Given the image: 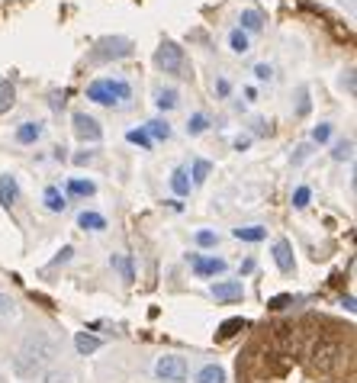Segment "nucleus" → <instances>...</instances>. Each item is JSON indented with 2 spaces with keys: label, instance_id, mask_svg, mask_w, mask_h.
<instances>
[{
  "label": "nucleus",
  "instance_id": "13",
  "mask_svg": "<svg viewBox=\"0 0 357 383\" xmlns=\"http://www.w3.org/2000/svg\"><path fill=\"white\" fill-rule=\"evenodd\" d=\"M171 187H174L177 197H187V193H190V171L177 168L174 174H171Z\"/></svg>",
  "mask_w": 357,
  "mask_h": 383
},
{
  "label": "nucleus",
  "instance_id": "35",
  "mask_svg": "<svg viewBox=\"0 0 357 383\" xmlns=\"http://www.w3.org/2000/svg\"><path fill=\"white\" fill-rule=\"evenodd\" d=\"M197 245L200 248H213L216 245V235H213V232H197Z\"/></svg>",
  "mask_w": 357,
  "mask_h": 383
},
{
  "label": "nucleus",
  "instance_id": "19",
  "mask_svg": "<svg viewBox=\"0 0 357 383\" xmlns=\"http://www.w3.org/2000/svg\"><path fill=\"white\" fill-rule=\"evenodd\" d=\"M228 46H232V52H235V55H245L251 48L248 32H245V30H232V36H228Z\"/></svg>",
  "mask_w": 357,
  "mask_h": 383
},
{
  "label": "nucleus",
  "instance_id": "26",
  "mask_svg": "<svg viewBox=\"0 0 357 383\" xmlns=\"http://www.w3.org/2000/svg\"><path fill=\"white\" fill-rule=\"evenodd\" d=\"M155 103H158L161 110H174L177 107V91H171V87H167V91H158V100H155Z\"/></svg>",
  "mask_w": 357,
  "mask_h": 383
},
{
  "label": "nucleus",
  "instance_id": "37",
  "mask_svg": "<svg viewBox=\"0 0 357 383\" xmlns=\"http://www.w3.org/2000/svg\"><path fill=\"white\" fill-rule=\"evenodd\" d=\"M309 155H312V145H299V148H297V158H293V161L299 164V161H306Z\"/></svg>",
  "mask_w": 357,
  "mask_h": 383
},
{
  "label": "nucleus",
  "instance_id": "3",
  "mask_svg": "<svg viewBox=\"0 0 357 383\" xmlns=\"http://www.w3.org/2000/svg\"><path fill=\"white\" fill-rule=\"evenodd\" d=\"M87 97L97 100V103L113 107V103L129 100V84H126V81H93V84L87 87Z\"/></svg>",
  "mask_w": 357,
  "mask_h": 383
},
{
  "label": "nucleus",
  "instance_id": "7",
  "mask_svg": "<svg viewBox=\"0 0 357 383\" xmlns=\"http://www.w3.org/2000/svg\"><path fill=\"white\" fill-rule=\"evenodd\" d=\"M242 293H245L242 280H226V284L213 287V297L219 299V303H235V299H242Z\"/></svg>",
  "mask_w": 357,
  "mask_h": 383
},
{
  "label": "nucleus",
  "instance_id": "40",
  "mask_svg": "<svg viewBox=\"0 0 357 383\" xmlns=\"http://www.w3.org/2000/svg\"><path fill=\"white\" fill-rule=\"evenodd\" d=\"M0 383H4V380H0Z\"/></svg>",
  "mask_w": 357,
  "mask_h": 383
},
{
  "label": "nucleus",
  "instance_id": "36",
  "mask_svg": "<svg viewBox=\"0 0 357 383\" xmlns=\"http://www.w3.org/2000/svg\"><path fill=\"white\" fill-rule=\"evenodd\" d=\"M290 303H293V297H287V293H283V297H274V299H271L267 306H271V309H283V306H290Z\"/></svg>",
  "mask_w": 357,
  "mask_h": 383
},
{
  "label": "nucleus",
  "instance_id": "20",
  "mask_svg": "<svg viewBox=\"0 0 357 383\" xmlns=\"http://www.w3.org/2000/svg\"><path fill=\"white\" fill-rule=\"evenodd\" d=\"M264 226H242V229H235V238H242V242H264Z\"/></svg>",
  "mask_w": 357,
  "mask_h": 383
},
{
  "label": "nucleus",
  "instance_id": "30",
  "mask_svg": "<svg viewBox=\"0 0 357 383\" xmlns=\"http://www.w3.org/2000/svg\"><path fill=\"white\" fill-rule=\"evenodd\" d=\"M113 268H119V274H122V280H132V264L126 258H119V254H113Z\"/></svg>",
  "mask_w": 357,
  "mask_h": 383
},
{
  "label": "nucleus",
  "instance_id": "5",
  "mask_svg": "<svg viewBox=\"0 0 357 383\" xmlns=\"http://www.w3.org/2000/svg\"><path fill=\"white\" fill-rule=\"evenodd\" d=\"M155 62H158V68L177 74V71L183 68V48L177 46V42H161V48L155 52Z\"/></svg>",
  "mask_w": 357,
  "mask_h": 383
},
{
  "label": "nucleus",
  "instance_id": "23",
  "mask_svg": "<svg viewBox=\"0 0 357 383\" xmlns=\"http://www.w3.org/2000/svg\"><path fill=\"white\" fill-rule=\"evenodd\" d=\"M351 155H354V142H351V138L335 142V148H332V158L335 161H351Z\"/></svg>",
  "mask_w": 357,
  "mask_h": 383
},
{
  "label": "nucleus",
  "instance_id": "10",
  "mask_svg": "<svg viewBox=\"0 0 357 383\" xmlns=\"http://www.w3.org/2000/svg\"><path fill=\"white\" fill-rule=\"evenodd\" d=\"M193 271L203 274V277L222 274V271H226V261H222V258H197V261H193Z\"/></svg>",
  "mask_w": 357,
  "mask_h": 383
},
{
  "label": "nucleus",
  "instance_id": "25",
  "mask_svg": "<svg viewBox=\"0 0 357 383\" xmlns=\"http://www.w3.org/2000/svg\"><path fill=\"white\" fill-rule=\"evenodd\" d=\"M68 190L77 193V197H93V193H97V187H93L91 181H71Z\"/></svg>",
  "mask_w": 357,
  "mask_h": 383
},
{
  "label": "nucleus",
  "instance_id": "38",
  "mask_svg": "<svg viewBox=\"0 0 357 383\" xmlns=\"http://www.w3.org/2000/svg\"><path fill=\"white\" fill-rule=\"evenodd\" d=\"M248 142H251L248 136H238V138H235V148H238V152H242V148H248Z\"/></svg>",
  "mask_w": 357,
  "mask_h": 383
},
{
  "label": "nucleus",
  "instance_id": "2",
  "mask_svg": "<svg viewBox=\"0 0 357 383\" xmlns=\"http://www.w3.org/2000/svg\"><path fill=\"white\" fill-rule=\"evenodd\" d=\"M20 358L30 361L32 368L42 370V364H48V361L55 358V338L48 335V332H36V335H30L23 342V351H20Z\"/></svg>",
  "mask_w": 357,
  "mask_h": 383
},
{
  "label": "nucleus",
  "instance_id": "11",
  "mask_svg": "<svg viewBox=\"0 0 357 383\" xmlns=\"http://www.w3.org/2000/svg\"><path fill=\"white\" fill-rule=\"evenodd\" d=\"M39 138H42V123H23L16 129V142H20V145H32Z\"/></svg>",
  "mask_w": 357,
  "mask_h": 383
},
{
  "label": "nucleus",
  "instance_id": "9",
  "mask_svg": "<svg viewBox=\"0 0 357 383\" xmlns=\"http://www.w3.org/2000/svg\"><path fill=\"white\" fill-rule=\"evenodd\" d=\"M274 261H277V268H280L283 274L293 271V248H290V242H277L274 245Z\"/></svg>",
  "mask_w": 357,
  "mask_h": 383
},
{
  "label": "nucleus",
  "instance_id": "1",
  "mask_svg": "<svg viewBox=\"0 0 357 383\" xmlns=\"http://www.w3.org/2000/svg\"><path fill=\"white\" fill-rule=\"evenodd\" d=\"M312 364L322 374H338L344 368V348L338 342H332V338H319L312 345Z\"/></svg>",
  "mask_w": 357,
  "mask_h": 383
},
{
  "label": "nucleus",
  "instance_id": "29",
  "mask_svg": "<svg viewBox=\"0 0 357 383\" xmlns=\"http://www.w3.org/2000/svg\"><path fill=\"white\" fill-rule=\"evenodd\" d=\"M126 138H129L132 145H142V148H148V145H152V138H148V132H142V129H132V132H126Z\"/></svg>",
  "mask_w": 357,
  "mask_h": 383
},
{
  "label": "nucleus",
  "instance_id": "6",
  "mask_svg": "<svg viewBox=\"0 0 357 383\" xmlns=\"http://www.w3.org/2000/svg\"><path fill=\"white\" fill-rule=\"evenodd\" d=\"M74 136H77V138H84V142H100L103 129H100V123L93 119V116H87V113H74Z\"/></svg>",
  "mask_w": 357,
  "mask_h": 383
},
{
  "label": "nucleus",
  "instance_id": "14",
  "mask_svg": "<svg viewBox=\"0 0 357 383\" xmlns=\"http://www.w3.org/2000/svg\"><path fill=\"white\" fill-rule=\"evenodd\" d=\"M197 383H226V370H222L219 364H206L197 374Z\"/></svg>",
  "mask_w": 357,
  "mask_h": 383
},
{
  "label": "nucleus",
  "instance_id": "21",
  "mask_svg": "<svg viewBox=\"0 0 357 383\" xmlns=\"http://www.w3.org/2000/svg\"><path fill=\"white\" fill-rule=\"evenodd\" d=\"M16 299L10 297V293H0V322H10V319H16Z\"/></svg>",
  "mask_w": 357,
  "mask_h": 383
},
{
  "label": "nucleus",
  "instance_id": "34",
  "mask_svg": "<svg viewBox=\"0 0 357 383\" xmlns=\"http://www.w3.org/2000/svg\"><path fill=\"white\" fill-rule=\"evenodd\" d=\"M46 383H71V374H65V370H48Z\"/></svg>",
  "mask_w": 357,
  "mask_h": 383
},
{
  "label": "nucleus",
  "instance_id": "28",
  "mask_svg": "<svg viewBox=\"0 0 357 383\" xmlns=\"http://www.w3.org/2000/svg\"><path fill=\"white\" fill-rule=\"evenodd\" d=\"M209 161H193V184H203L206 177H209Z\"/></svg>",
  "mask_w": 357,
  "mask_h": 383
},
{
  "label": "nucleus",
  "instance_id": "27",
  "mask_svg": "<svg viewBox=\"0 0 357 383\" xmlns=\"http://www.w3.org/2000/svg\"><path fill=\"white\" fill-rule=\"evenodd\" d=\"M148 132H152L155 138H171V126H167L164 119H152V123H148Z\"/></svg>",
  "mask_w": 357,
  "mask_h": 383
},
{
  "label": "nucleus",
  "instance_id": "4",
  "mask_svg": "<svg viewBox=\"0 0 357 383\" xmlns=\"http://www.w3.org/2000/svg\"><path fill=\"white\" fill-rule=\"evenodd\" d=\"M155 374L164 383H183L187 380V361L177 358V354H164V358H158V364H155Z\"/></svg>",
  "mask_w": 357,
  "mask_h": 383
},
{
  "label": "nucleus",
  "instance_id": "15",
  "mask_svg": "<svg viewBox=\"0 0 357 383\" xmlns=\"http://www.w3.org/2000/svg\"><path fill=\"white\" fill-rule=\"evenodd\" d=\"M242 30L245 32L264 30V16H261V10H245V13H242Z\"/></svg>",
  "mask_w": 357,
  "mask_h": 383
},
{
  "label": "nucleus",
  "instance_id": "33",
  "mask_svg": "<svg viewBox=\"0 0 357 383\" xmlns=\"http://www.w3.org/2000/svg\"><path fill=\"white\" fill-rule=\"evenodd\" d=\"M254 77L258 81H274V68L271 65H254Z\"/></svg>",
  "mask_w": 357,
  "mask_h": 383
},
{
  "label": "nucleus",
  "instance_id": "22",
  "mask_svg": "<svg viewBox=\"0 0 357 383\" xmlns=\"http://www.w3.org/2000/svg\"><path fill=\"white\" fill-rule=\"evenodd\" d=\"M245 325H248V322H245V319H226V322H222V325H219V342H226V338L238 335V332H242Z\"/></svg>",
  "mask_w": 357,
  "mask_h": 383
},
{
  "label": "nucleus",
  "instance_id": "8",
  "mask_svg": "<svg viewBox=\"0 0 357 383\" xmlns=\"http://www.w3.org/2000/svg\"><path fill=\"white\" fill-rule=\"evenodd\" d=\"M16 200H20V184H16V177H0V203L4 207H13Z\"/></svg>",
  "mask_w": 357,
  "mask_h": 383
},
{
  "label": "nucleus",
  "instance_id": "32",
  "mask_svg": "<svg viewBox=\"0 0 357 383\" xmlns=\"http://www.w3.org/2000/svg\"><path fill=\"white\" fill-rule=\"evenodd\" d=\"M306 203H309V187H297V193H293V207L303 209Z\"/></svg>",
  "mask_w": 357,
  "mask_h": 383
},
{
  "label": "nucleus",
  "instance_id": "12",
  "mask_svg": "<svg viewBox=\"0 0 357 383\" xmlns=\"http://www.w3.org/2000/svg\"><path fill=\"white\" fill-rule=\"evenodd\" d=\"M77 226L81 229H91V232H100V229H107V219L100 213H91V209H84L81 216H77Z\"/></svg>",
  "mask_w": 357,
  "mask_h": 383
},
{
  "label": "nucleus",
  "instance_id": "16",
  "mask_svg": "<svg viewBox=\"0 0 357 383\" xmlns=\"http://www.w3.org/2000/svg\"><path fill=\"white\" fill-rule=\"evenodd\" d=\"M74 348L81 354H93L100 348V338H93V335H87V332H77L74 335Z\"/></svg>",
  "mask_w": 357,
  "mask_h": 383
},
{
  "label": "nucleus",
  "instance_id": "17",
  "mask_svg": "<svg viewBox=\"0 0 357 383\" xmlns=\"http://www.w3.org/2000/svg\"><path fill=\"white\" fill-rule=\"evenodd\" d=\"M46 207H48V213H65L68 203H65V197H61L58 187H48L46 190Z\"/></svg>",
  "mask_w": 357,
  "mask_h": 383
},
{
  "label": "nucleus",
  "instance_id": "24",
  "mask_svg": "<svg viewBox=\"0 0 357 383\" xmlns=\"http://www.w3.org/2000/svg\"><path fill=\"white\" fill-rule=\"evenodd\" d=\"M206 126H209V119H206L203 113H193L190 119H187V132H190V136H203Z\"/></svg>",
  "mask_w": 357,
  "mask_h": 383
},
{
  "label": "nucleus",
  "instance_id": "39",
  "mask_svg": "<svg viewBox=\"0 0 357 383\" xmlns=\"http://www.w3.org/2000/svg\"><path fill=\"white\" fill-rule=\"evenodd\" d=\"M216 91H219V97H226V93H228V81H219V84H216Z\"/></svg>",
  "mask_w": 357,
  "mask_h": 383
},
{
  "label": "nucleus",
  "instance_id": "18",
  "mask_svg": "<svg viewBox=\"0 0 357 383\" xmlns=\"http://www.w3.org/2000/svg\"><path fill=\"white\" fill-rule=\"evenodd\" d=\"M16 103V91H13V84L10 81H0V116L7 113L10 107Z\"/></svg>",
  "mask_w": 357,
  "mask_h": 383
},
{
  "label": "nucleus",
  "instance_id": "31",
  "mask_svg": "<svg viewBox=\"0 0 357 383\" xmlns=\"http://www.w3.org/2000/svg\"><path fill=\"white\" fill-rule=\"evenodd\" d=\"M328 138H332V126L328 123H319L316 129H312V142H319L322 145V142H328Z\"/></svg>",
  "mask_w": 357,
  "mask_h": 383
}]
</instances>
